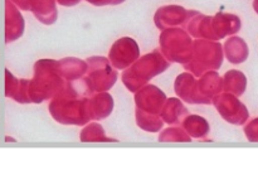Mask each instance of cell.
<instances>
[{
  "label": "cell",
  "mask_w": 258,
  "mask_h": 194,
  "mask_svg": "<svg viewBox=\"0 0 258 194\" xmlns=\"http://www.w3.org/2000/svg\"><path fill=\"white\" fill-rule=\"evenodd\" d=\"M88 92L83 80L67 81L57 96L49 101L48 111L54 121L67 126H85L91 121L88 116Z\"/></svg>",
  "instance_id": "obj_1"
},
{
  "label": "cell",
  "mask_w": 258,
  "mask_h": 194,
  "mask_svg": "<svg viewBox=\"0 0 258 194\" xmlns=\"http://www.w3.org/2000/svg\"><path fill=\"white\" fill-rule=\"evenodd\" d=\"M59 62L55 59L37 60L33 67V77L29 81V98L32 103L50 101L62 91L67 81L60 75Z\"/></svg>",
  "instance_id": "obj_2"
},
{
  "label": "cell",
  "mask_w": 258,
  "mask_h": 194,
  "mask_svg": "<svg viewBox=\"0 0 258 194\" xmlns=\"http://www.w3.org/2000/svg\"><path fill=\"white\" fill-rule=\"evenodd\" d=\"M171 62L163 54L161 49L141 55L133 66L122 71L121 81L130 92H138L144 86L149 85L153 78L161 75L170 67Z\"/></svg>",
  "instance_id": "obj_3"
},
{
  "label": "cell",
  "mask_w": 258,
  "mask_h": 194,
  "mask_svg": "<svg viewBox=\"0 0 258 194\" xmlns=\"http://www.w3.org/2000/svg\"><path fill=\"white\" fill-rule=\"evenodd\" d=\"M223 45L218 40L196 39L194 40L193 57L190 62L184 64V70L201 77L209 71H218L224 60Z\"/></svg>",
  "instance_id": "obj_4"
},
{
  "label": "cell",
  "mask_w": 258,
  "mask_h": 194,
  "mask_svg": "<svg viewBox=\"0 0 258 194\" xmlns=\"http://www.w3.org/2000/svg\"><path fill=\"white\" fill-rule=\"evenodd\" d=\"M159 44L169 62L186 64L193 57L194 40L185 28L174 27L161 30Z\"/></svg>",
  "instance_id": "obj_5"
},
{
  "label": "cell",
  "mask_w": 258,
  "mask_h": 194,
  "mask_svg": "<svg viewBox=\"0 0 258 194\" xmlns=\"http://www.w3.org/2000/svg\"><path fill=\"white\" fill-rule=\"evenodd\" d=\"M88 71L82 78L87 86L88 92L92 95L96 92H107L115 86L118 78V70L112 66L108 57L93 55L87 58Z\"/></svg>",
  "instance_id": "obj_6"
},
{
  "label": "cell",
  "mask_w": 258,
  "mask_h": 194,
  "mask_svg": "<svg viewBox=\"0 0 258 194\" xmlns=\"http://www.w3.org/2000/svg\"><path fill=\"white\" fill-rule=\"evenodd\" d=\"M212 103L218 111L221 117L228 123L236 126L246 125L249 118V111L247 106L239 100L238 96L223 91L212 100Z\"/></svg>",
  "instance_id": "obj_7"
},
{
  "label": "cell",
  "mask_w": 258,
  "mask_h": 194,
  "mask_svg": "<svg viewBox=\"0 0 258 194\" xmlns=\"http://www.w3.org/2000/svg\"><path fill=\"white\" fill-rule=\"evenodd\" d=\"M140 57L138 42L131 37L120 38L111 45L108 50V59L118 71H123L133 66Z\"/></svg>",
  "instance_id": "obj_8"
},
{
  "label": "cell",
  "mask_w": 258,
  "mask_h": 194,
  "mask_svg": "<svg viewBox=\"0 0 258 194\" xmlns=\"http://www.w3.org/2000/svg\"><path fill=\"white\" fill-rule=\"evenodd\" d=\"M174 91L179 98L189 105H211L212 103L211 98L202 95L199 91L198 77L188 71L176 76L174 81Z\"/></svg>",
  "instance_id": "obj_9"
},
{
  "label": "cell",
  "mask_w": 258,
  "mask_h": 194,
  "mask_svg": "<svg viewBox=\"0 0 258 194\" xmlns=\"http://www.w3.org/2000/svg\"><path fill=\"white\" fill-rule=\"evenodd\" d=\"M196 13L197 10H188L181 5H164L159 8L154 14V24L159 30L174 27L185 28V25Z\"/></svg>",
  "instance_id": "obj_10"
},
{
  "label": "cell",
  "mask_w": 258,
  "mask_h": 194,
  "mask_svg": "<svg viewBox=\"0 0 258 194\" xmlns=\"http://www.w3.org/2000/svg\"><path fill=\"white\" fill-rule=\"evenodd\" d=\"M166 100L168 97L165 92L161 91L158 86L151 85V83L144 86L138 92H135V96H134L136 107L146 112L155 113V115H160Z\"/></svg>",
  "instance_id": "obj_11"
},
{
  "label": "cell",
  "mask_w": 258,
  "mask_h": 194,
  "mask_svg": "<svg viewBox=\"0 0 258 194\" xmlns=\"http://www.w3.org/2000/svg\"><path fill=\"white\" fill-rule=\"evenodd\" d=\"M25 22L20 9L12 2L5 0V43L15 42L24 34Z\"/></svg>",
  "instance_id": "obj_12"
},
{
  "label": "cell",
  "mask_w": 258,
  "mask_h": 194,
  "mask_svg": "<svg viewBox=\"0 0 258 194\" xmlns=\"http://www.w3.org/2000/svg\"><path fill=\"white\" fill-rule=\"evenodd\" d=\"M242 20L238 15L231 13L219 12L212 17V28L217 40H221L228 35H234L241 30Z\"/></svg>",
  "instance_id": "obj_13"
},
{
  "label": "cell",
  "mask_w": 258,
  "mask_h": 194,
  "mask_svg": "<svg viewBox=\"0 0 258 194\" xmlns=\"http://www.w3.org/2000/svg\"><path fill=\"white\" fill-rule=\"evenodd\" d=\"M115 101L112 96L107 92L92 93L88 98V116L91 121H101L107 118L112 113Z\"/></svg>",
  "instance_id": "obj_14"
},
{
  "label": "cell",
  "mask_w": 258,
  "mask_h": 194,
  "mask_svg": "<svg viewBox=\"0 0 258 194\" xmlns=\"http://www.w3.org/2000/svg\"><path fill=\"white\" fill-rule=\"evenodd\" d=\"M185 29L189 34L196 39H211L217 40L216 35L213 33V28H212V17L211 15L202 14V13L197 12L188 24L185 25Z\"/></svg>",
  "instance_id": "obj_15"
},
{
  "label": "cell",
  "mask_w": 258,
  "mask_h": 194,
  "mask_svg": "<svg viewBox=\"0 0 258 194\" xmlns=\"http://www.w3.org/2000/svg\"><path fill=\"white\" fill-rule=\"evenodd\" d=\"M224 57L232 64H241L246 62L249 55V48L246 40L237 35H231L223 44Z\"/></svg>",
  "instance_id": "obj_16"
},
{
  "label": "cell",
  "mask_w": 258,
  "mask_h": 194,
  "mask_svg": "<svg viewBox=\"0 0 258 194\" xmlns=\"http://www.w3.org/2000/svg\"><path fill=\"white\" fill-rule=\"evenodd\" d=\"M188 115V108L184 106V101L179 98L178 96L176 97H168L165 105H164L163 111L160 113L164 122L171 126L181 125L183 120Z\"/></svg>",
  "instance_id": "obj_17"
},
{
  "label": "cell",
  "mask_w": 258,
  "mask_h": 194,
  "mask_svg": "<svg viewBox=\"0 0 258 194\" xmlns=\"http://www.w3.org/2000/svg\"><path fill=\"white\" fill-rule=\"evenodd\" d=\"M59 72L66 81H78L82 80L88 71L87 60L81 59L77 57H66L58 60Z\"/></svg>",
  "instance_id": "obj_18"
},
{
  "label": "cell",
  "mask_w": 258,
  "mask_h": 194,
  "mask_svg": "<svg viewBox=\"0 0 258 194\" xmlns=\"http://www.w3.org/2000/svg\"><path fill=\"white\" fill-rule=\"evenodd\" d=\"M30 12L44 25H52L58 19L57 0H32Z\"/></svg>",
  "instance_id": "obj_19"
},
{
  "label": "cell",
  "mask_w": 258,
  "mask_h": 194,
  "mask_svg": "<svg viewBox=\"0 0 258 194\" xmlns=\"http://www.w3.org/2000/svg\"><path fill=\"white\" fill-rule=\"evenodd\" d=\"M198 85L202 95L211 100L224 91L223 77L217 71H209L198 77Z\"/></svg>",
  "instance_id": "obj_20"
},
{
  "label": "cell",
  "mask_w": 258,
  "mask_h": 194,
  "mask_svg": "<svg viewBox=\"0 0 258 194\" xmlns=\"http://www.w3.org/2000/svg\"><path fill=\"white\" fill-rule=\"evenodd\" d=\"M180 126H183L186 133L193 139H197V140H203L211 133V125H209L208 120L201 115H191V113H189L184 118Z\"/></svg>",
  "instance_id": "obj_21"
},
{
  "label": "cell",
  "mask_w": 258,
  "mask_h": 194,
  "mask_svg": "<svg viewBox=\"0 0 258 194\" xmlns=\"http://www.w3.org/2000/svg\"><path fill=\"white\" fill-rule=\"evenodd\" d=\"M135 120L141 130L151 134L160 133V131L163 130L164 125H165V122H164L163 117H161L160 115L146 112V111L138 107H136L135 110Z\"/></svg>",
  "instance_id": "obj_22"
},
{
  "label": "cell",
  "mask_w": 258,
  "mask_h": 194,
  "mask_svg": "<svg viewBox=\"0 0 258 194\" xmlns=\"http://www.w3.org/2000/svg\"><path fill=\"white\" fill-rule=\"evenodd\" d=\"M80 140L82 143H115L116 139L106 135L102 125L97 121H90L83 126L80 133Z\"/></svg>",
  "instance_id": "obj_23"
},
{
  "label": "cell",
  "mask_w": 258,
  "mask_h": 194,
  "mask_svg": "<svg viewBox=\"0 0 258 194\" xmlns=\"http://www.w3.org/2000/svg\"><path fill=\"white\" fill-rule=\"evenodd\" d=\"M224 91L233 93L236 96H242L247 90V77L242 71L231 70L227 71L223 76Z\"/></svg>",
  "instance_id": "obj_24"
},
{
  "label": "cell",
  "mask_w": 258,
  "mask_h": 194,
  "mask_svg": "<svg viewBox=\"0 0 258 194\" xmlns=\"http://www.w3.org/2000/svg\"><path fill=\"white\" fill-rule=\"evenodd\" d=\"M158 139L160 143H190L193 138L186 133L183 126L170 125L159 133Z\"/></svg>",
  "instance_id": "obj_25"
},
{
  "label": "cell",
  "mask_w": 258,
  "mask_h": 194,
  "mask_svg": "<svg viewBox=\"0 0 258 194\" xmlns=\"http://www.w3.org/2000/svg\"><path fill=\"white\" fill-rule=\"evenodd\" d=\"M29 81L27 78H20V83L19 87H18L17 93L14 95L13 100L18 103H23V105H27V103H32L30 102L29 98Z\"/></svg>",
  "instance_id": "obj_26"
},
{
  "label": "cell",
  "mask_w": 258,
  "mask_h": 194,
  "mask_svg": "<svg viewBox=\"0 0 258 194\" xmlns=\"http://www.w3.org/2000/svg\"><path fill=\"white\" fill-rule=\"evenodd\" d=\"M20 78H17L9 70H5V96L9 98L14 97L19 87Z\"/></svg>",
  "instance_id": "obj_27"
},
{
  "label": "cell",
  "mask_w": 258,
  "mask_h": 194,
  "mask_svg": "<svg viewBox=\"0 0 258 194\" xmlns=\"http://www.w3.org/2000/svg\"><path fill=\"white\" fill-rule=\"evenodd\" d=\"M243 131L247 140L251 141V143H258V117L248 121L244 125Z\"/></svg>",
  "instance_id": "obj_28"
},
{
  "label": "cell",
  "mask_w": 258,
  "mask_h": 194,
  "mask_svg": "<svg viewBox=\"0 0 258 194\" xmlns=\"http://www.w3.org/2000/svg\"><path fill=\"white\" fill-rule=\"evenodd\" d=\"M85 2L90 3L91 5H95V7H107V5L122 4L126 0H85Z\"/></svg>",
  "instance_id": "obj_29"
},
{
  "label": "cell",
  "mask_w": 258,
  "mask_h": 194,
  "mask_svg": "<svg viewBox=\"0 0 258 194\" xmlns=\"http://www.w3.org/2000/svg\"><path fill=\"white\" fill-rule=\"evenodd\" d=\"M12 2L23 12H30V3H32V0H12Z\"/></svg>",
  "instance_id": "obj_30"
},
{
  "label": "cell",
  "mask_w": 258,
  "mask_h": 194,
  "mask_svg": "<svg viewBox=\"0 0 258 194\" xmlns=\"http://www.w3.org/2000/svg\"><path fill=\"white\" fill-rule=\"evenodd\" d=\"M57 3L62 7H75L81 3V0H57Z\"/></svg>",
  "instance_id": "obj_31"
},
{
  "label": "cell",
  "mask_w": 258,
  "mask_h": 194,
  "mask_svg": "<svg viewBox=\"0 0 258 194\" xmlns=\"http://www.w3.org/2000/svg\"><path fill=\"white\" fill-rule=\"evenodd\" d=\"M253 9L258 14V0H253Z\"/></svg>",
  "instance_id": "obj_32"
}]
</instances>
